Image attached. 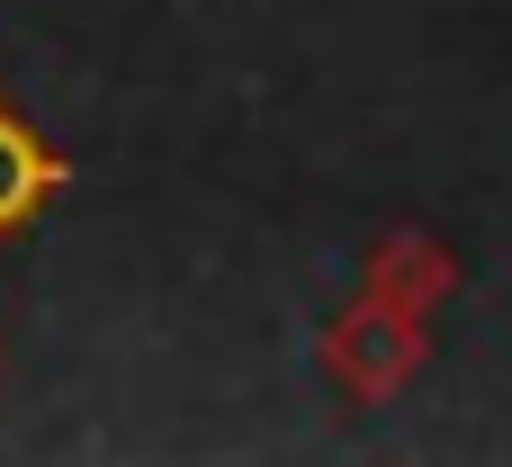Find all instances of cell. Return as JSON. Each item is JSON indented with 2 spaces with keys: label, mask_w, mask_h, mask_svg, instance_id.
I'll return each mask as SVG.
<instances>
[{
  "label": "cell",
  "mask_w": 512,
  "mask_h": 467,
  "mask_svg": "<svg viewBox=\"0 0 512 467\" xmlns=\"http://www.w3.org/2000/svg\"><path fill=\"white\" fill-rule=\"evenodd\" d=\"M414 351H423V333H414V306H396V297H369L360 315L333 324V378L360 396H387L414 369Z\"/></svg>",
  "instance_id": "1"
},
{
  "label": "cell",
  "mask_w": 512,
  "mask_h": 467,
  "mask_svg": "<svg viewBox=\"0 0 512 467\" xmlns=\"http://www.w3.org/2000/svg\"><path fill=\"white\" fill-rule=\"evenodd\" d=\"M63 189V153L18 117V108H0V243L9 234H27L36 216H45V198Z\"/></svg>",
  "instance_id": "2"
},
{
  "label": "cell",
  "mask_w": 512,
  "mask_h": 467,
  "mask_svg": "<svg viewBox=\"0 0 512 467\" xmlns=\"http://www.w3.org/2000/svg\"><path fill=\"white\" fill-rule=\"evenodd\" d=\"M450 270H441V252L432 243H387L378 252V297H396V306H414V297H432Z\"/></svg>",
  "instance_id": "3"
}]
</instances>
